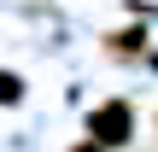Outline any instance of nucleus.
Returning a JSON list of instances; mask_svg holds the SVG:
<instances>
[{"instance_id":"1","label":"nucleus","mask_w":158,"mask_h":152,"mask_svg":"<svg viewBox=\"0 0 158 152\" xmlns=\"http://www.w3.org/2000/svg\"><path fill=\"white\" fill-rule=\"evenodd\" d=\"M129 135H135L129 100H106L100 111H88V141H94V146H123Z\"/></svg>"},{"instance_id":"2","label":"nucleus","mask_w":158,"mask_h":152,"mask_svg":"<svg viewBox=\"0 0 158 152\" xmlns=\"http://www.w3.org/2000/svg\"><path fill=\"white\" fill-rule=\"evenodd\" d=\"M106 53H111V59H141V53H147V29H117V35H106Z\"/></svg>"},{"instance_id":"3","label":"nucleus","mask_w":158,"mask_h":152,"mask_svg":"<svg viewBox=\"0 0 158 152\" xmlns=\"http://www.w3.org/2000/svg\"><path fill=\"white\" fill-rule=\"evenodd\" d=\"M18 100H23V76L0 70V105H18Z\"/></svg>"},{"instance_id":"4","label":"nucleus","mask_w":158,"mask_h":152,"mask_svg":"<svg viewBox=\"0 0 158 152\" xmlns=\"http://www.w3.org/2000/svg\"><path fill=\"white\" fill-rule=\"evenodd\" d=\"M76 152H106V146H94V141H82V146H76Z\"/></svg>"},{"instance_id":"5","label":"nucleus","mask_w":158,"mask_h":152,"mask_svg":"<svg viewBox=\"0 0 158 152\" xmlns=\"http://www.w3.org/2000/svg\"><path fill=\"white\" fill-rule=\"evenodd\" d=\"M152 129H158V117H152Z\"/></svg>"}]
</instances>
